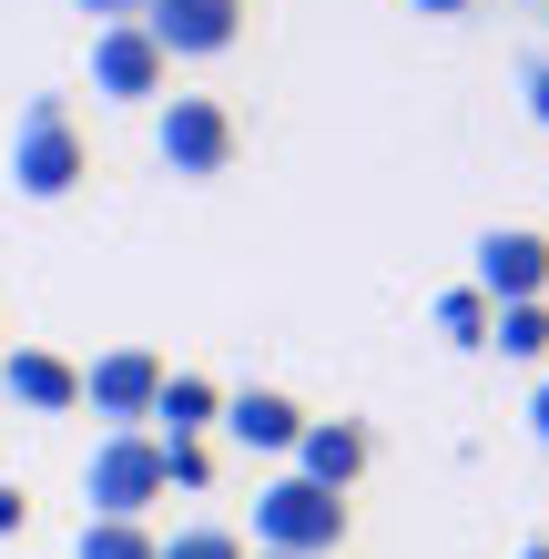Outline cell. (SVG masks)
Listing matches in <instances>:
<instances>
[{
    "label": "cell",
    "mask_w": 549,
    "mask_h": 559,
    "mask_svg": "<svg viewBox=\"0 0 549 559\" xmlns=\"http://www.w3.org/2000/svg\"><path fill=\"white\" fill-rule=\"evenodd\" d=\"M529 438L549 448V377H539V397H529Z\"/></svg>",
    "instance_id": "cell-22"
},
{
    "label": "cell",
    "mask_w": 549,
    "mask_h": 559,
    "mask_svg": "<svg viewBox=\"0 0 549 559\" xmlns=\"http://www.w3.org/2000/svg\"><path fill=\"white\" fill-rule=\"evenodd\" d=\"M153 153H164V174L214 183L224 163H235V112H224L214 92H174V103H164V122H153Z\"/></svg>",
    "instance_id": "cell-4"
},
{
    "label": "cell",
    "mask_w": 549,
    "mask_h": 559,
    "mask_svg": "<svg viewBox=\"0 0 549 559\" xmlns=\"http://www.w3.org/2000/svg\"><path fill=\"white\" fill-rule=\"evenodd\" d=\"M164 539L143 530V519H82V539H72V559H153Z\"/></svg>",
    "instance_id": "cell-14"
},
{
    "label": "cell",
    "mask_w": 549,
    "mask_h": 559,
    "mask_svg": "<svg viewBox=\"0 0 549 559\" xmlns=\"http://www.w3.org/2000/svg\"><path fill=\"white\" fill-rule=\"evenodd\" d=\"M82 499H92V519H143L164 499V438L153 427H103V448L82 457Z\"/></svg>",
    "instance_id": "cell-3"
},
{
    "label": "cell",
    "mask_w": 549,
    "mask_h": 559,
    "mask_svg": "<svg viewBox=\"0 0 549 559\" xmlns=\"http://www.w3.org/2000/svg\"><path fill=\"white\" fill-rule=\"evenodd\" d=\"M72 11H92V31H103V21H133L143 0H72Z\"/></svg>",
    "instance_id": "cell-20"
},
{
    "label": "cell",
    "mask_w": 549,
    "mask_h": 559,
    "mask_svg": "<svg viewBox=\"0 0 549 559\" xmlns=\"http://www.w3.org/2000/svg\"><path fill=\"white\" fill-rule=\"evenodd\" d=\"M92 174V153H82V122L61 92H41V103H21V133H11V193H31V204H61Z\"/></svg>",
    "instance_id": "cell-1"
},
{
    "label": "cell",
    "mask_w": 549,
    "mask_h": 559,
    "mask_svg": "<svg viewBox=\"0 0 549 559\" xmlns=\"http://www.w3.org/2000/svg\"><path fill=\"white\" fill-rule=\"evenodd\" d=\"M417 21H458V11H478V0H407Z\"/></svg>",
    "instance_id": "cell-21"
},
{
    "label": "cell",
    "mask_w": 549,
    "mask_h": 559,
    "mask_svg": "<svg viewBox=\"0 0 549 559\" xmlns=\"http://www.w3.org/2000/svg\"><path fill=\"white\" fill-rule=\"evenodd\" d=\"M478 306H529V295H549V235H529V224H489L478 235Z\"/></svg>",
    "instance_id": "cell-7"
},
{
    "label": "cell",
    "mask_w": 549,
    "mask_h": 559,
    "mask_svg": "<svg viewBox=\"0 0 549 559\" xmlns=\"http://www.w3.org/2000/svg\"><path fill=\"white\" fill-rule=\"evenodd\" d=\"M529 11H539V21H549V0H529Z\"/></svg>",
    "instance_id": "cell-24"
},
{
    "label": "cell",
    "mask_w": 549,
    "mask_h": 559,
    "mask_svg": "<svg viewBox=\"0 0 549 559\" xmlns=\"http://www.w3.org/2000/svg\"><path fill=\"white\" fill-rule=\"evenodd\" d=\"M133 21L164 61H214V51L244 41V0H143Z\"/></svg>",
    "instance_id": "cell-5"
},
{
    "label": "cell",
    "mask_w": 549,
    "mask_h": 559,
    "mask_svg": "<svg viewBox=\"0 0 549 559\" xmlns=\"http://www.w3.org/2000/svg\"><path fill=\"white\" fill-rule=\"evenodd\" d=\"M21 530H31V488L0 478V539H21Z\"/></svg>",
    "instance_id": "cell-18"
},
{
    "label": "cell",
    "mask_w": 549,
    "mask_h": 559,
    "mask_svg": "<svg viewBox=\"0 0 549 559\" xmlns=\"http://www.w3.org/2000/svg\"><path fill=\"white\" fill-rule=\"evenodd\" d=\"M520 103H529V122L549 133V61H529V72H520Z\"/></svg>",
    "instance_id": "cell-19"
},
{
    "label": "cell",
    "mask_w": 549,
    "mask_h": 559,
    "mask_svg": "<svg viewBox=\"0 0 549 559\" xmlns=\"http://www.w3.org/2000/svg\"><path fill=\"white\" fill-rule=\"evenodd\" d=\"M0 346H11V336H0Z\"/></svg>",
    "instance_id": "cell-26"
},
{
    "label": "cell",
    "mask_w": 549,
    "mask_h": 559,
    "mask_svg": "<svg viewBox=\"0 0 549 559\" xmlns=\"http://www.w3.org/2000/svg\"><path fill=\"white\" fill-rule=\"evenodd\" d=\"M438 336H447V346H489V306H478L468 285H458V295H438Z\"/></svg>",
    "instance_id": "cell-15"
},
{
    "label": "cell",
    "mask_w": 549,
    "mask_h": 559,
    "mask_svg": "<svg viewBox=\"0 0 549 559\" xmlns=\"http://www.w3.org/2000/svg\"><path fill=\"white\" fill-rule=\"evenodd\" d=\"M214 427H224V438H235L244 457H296V438H306V407L285 397V386H235Z\"/></svg>",
    "instance_id": "cell-9"
},
{
    "label": "cell",
    "mask_w": 549,
    "mask_h": 559,
    "mask_svg": "<svg viewBox=\"0 0 549 559\" xmlns=\"http://www.w3.org/2000/svg\"><path fill=\"white\" fill-rule=\"evenodd\" d=\"M0 386H11V407H31V417H72L82 407V367L51 356V346H0Z\"/></svg>",
    "instance_id": "cell-10"
},
{
    "label": "cell",
    "mask_w": 549,
    "mask_h": 559,
    "mask_svg": "<svg viewBox=\"0 0 549 559\" xmlns=\"http://www.w3.org/2000/svg\"><path fill=\"white\" fill-rule=\"evenodd\" d=\"M204 478H214V448H204V438L164 448V488H204Z\"/></svg>",
    "instance_id": "cell-17"
},
{
    "label": "cell",
    "mask_w": 549,
    "mask_h": 559,
    "mask_svg": "<svg viewBox=\"0 0 549 559\" xmlns=\"http://www.w3.org/2000/svg\"><path fill=\"white\" fill-rule=\"evenodd\" d=\"M296 478H306V488H326V499H346V488L367 478V427H357V417H306V438H296Z\"/></svg>",
    "instance_id": "cell-11"
},
{
    "label": "cell",
    "mask_w": 549,
    "mask_h": 559,
    "mask_svg": "<svg viewBox=\"0 0 549 559\" xmlns=\"http://www.w3.org/2000/svg\"><path fill=\"white\" fill-rule=\"evenodd\" d=\"M153 559H244V539H235V530H174Z\"/></svg>",
    "instance_id": "cell-16"
},
{
    "label": "cell",
    "mask_w": 549,
    "mask_h": 559,
    "mask_svg": "<svg viewBox=\"0 0 549 559\" xmlns=\"http://www.w3.org/2000/svg\"><path fill=\"white\" fill-rule=\"evenodd\" d=\"M214 417H224V386H214V377H183V367H164V397H153V427H164V448L204 438Z\"/></svg>",
    "instance_id": "cell-12"
},
{
    "label": "cell",
    "mask_w": 549,
    "mask_h": 559,
    "mask_svg": "<svg viewBox=\"0 0 549 559\" xmlns=\"http://www.w3.org/2000/svg\"><path fill=\"white\" fill-rule=\"evenodd\" d=\"M520 559H549V539H529V549H520Z\"/></svg>",
    "instance_id": "cell-23"
},
{
    "label": "cell",
    "mask_w": 549,
    "mask_h": 559,
    "mask_svg": "<svg viewBox=\"0 0 549 559\" xmlns=\"http://www.w3.org/2000/svg\"><path fill=\"white\" fill-rule=\"evenodd\" d=\"M489 346L520 356V367H539V356H549V295H529V306H489Z\"/></svg>",
    "instance_id": "cell-13"
},
{
    "label": "cell",
    "mask_w": 549,
    "mask_h": 559,
    "mask_svg": "<svg viewBox=\"0 0 549 559\" xmlns=\"http://www.w3.org/2000/svg\"><path fill=\"white\" fill-rule=\"evenodd\" d=\"M164 72H174V61L143 41V21H103V31H92V92H103V103H153Z\"/></svg>",
    "instance_id": "cell-8"
},
{
    "label": "cell",
    "mask_w": 549,
    "mask_h": 559,
    "mask_svg": "<svg viewBox=\"0 0 549 559\" xmlns=\"http://www.w3.org/2000/svg\"><path fill=\"white\" fill-rule=\"evenodd\" d=\"M153 397H164V356L153 346H112L82 367V407L112 417V427H153Z\"/></svg>",
    "instance_id": "cell-6"
},
{
    "label": "cell",
    "mask_w": 549,
    "mask_h": 559,
    "mask_svg": "<svg viewBox=\"0 0 549 559\" xmlns=\"http://www.w3.org/2000/svg\"><path fill=\"white\" fill-rule=\"evenodd\" d=\"M254 549H275V559H336L346 549V499H326V488H306V478H265V488H254Z\"/></svg>",
    "instance_id": "cell-2"
},
{
    "label": "cell",
    "mask_w": 549,
    "mask_h": 559,
    "mask_svg": "<svg viewBox=\"0 0 549 559\" xmlns=\"http://www.w3.org/2000/svg\"><path fill=\"white\" fill-rule=\"evenodd\" d=\"M244 559H275V549H244Z\"/></svg>",
    "instance_id": "cell-25"
}]
</instances>
